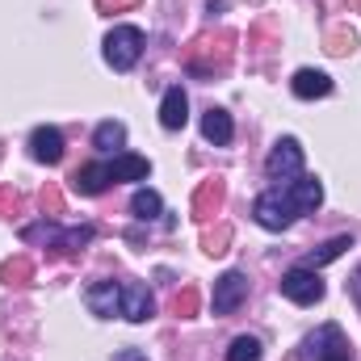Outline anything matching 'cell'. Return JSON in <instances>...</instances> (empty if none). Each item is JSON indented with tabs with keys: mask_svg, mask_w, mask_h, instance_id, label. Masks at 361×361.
I'll use <instances>...</instances> for the list:
<instances>
[{
	"mask_svg": "<svg viewBox=\"0 0 361 361\" xmlns=\"http://www.w3.org/2000/svg\"><path fill=\"white\" fill-rule=\"evenodd\" d=\"M143 55V30L139 25H114L105 34V63L114 72H130Z\"/></svg>",
	"mask_w": 361,
	"mask_h": 361,
	"instance_id": "obj_1",
	"label": "cell"
},
{
	"mask_svg": "<svg viewBox=\"0 0 361 361\" xmlns=\"http://www.w3.org/2000/svg\"><path fill=\"white\" fill-rule=\"evenodd\" d=\"M252 214H257V223H261L265 231H286V227H294V219H298V210L290 206V197L281 193V185H273V189H265V193L257 197Z\"/></svg>",
	"mask_w": 361,
	"mask_h": 361,
	"instance_id": "obj_2",
	"label": "cell"
},
{
	"mask_svg": "<svg viewBox=\"0 0 361 361\" xmlns=\"http://www.w3.org/2000/svg\"><path fill=\"white\" fill-rule=\"evenodd\" d=\"M281 294H286L290 302H298V307H315V302L324 298V281H319L315 269L294 265V269L281 273Z\"/></svg>",
	"mask_w": 361,
	"mask_h": 361,
	"instance_id": "obj_3",
	"label": "cell"
},
{
	"mask_svg": "<svg viewBox=\"0 0 361 361\" xmlns=\"http://www.w3.org/2000/svg\"><path fill=\"white\" fill-rule=\"evenodd\" d=\"M307 361H353V349L345 345V336H341V328L336 324H324L311 341H307Z\"/></svg>",
	"mask_w": 361,
	"mask_h": 361,
	"instance_id": "obj_4",
	"label": "cell"
},
{
	"mask_svg": "<svg viewBox=\"0 0 361 361\" xmlns=\"http://www.w3.org/2000/svg\"><path fill=\"white\" fill-rule=\"evenodd\" d=\"M265 173L273 180H294L302 177V147H298V139H277L269 152V160H265Z\"/></svg>",
	"mask_w": 361,
	"mask_h": 361,
	"instance_id": "obj_5",
	"label": "cell"
},
{
	"mask_svg": "<svg viewBox=\"0 0 361 361\" xmlns=\"http://www.w3.org/2000/svg\"><path fill=\"white\" fill-rule=\"evenodd\" d=\"M244 298H248V277H244L240 269H231V273H223V277L214 281L210 307H214V315H231V311L244 307Z\"/></svg>",
	"mask_w": 361,
	"mask_h": 361,
	"instance_id": "obj_6",
	"label": "cell"
},
{
	"mask_svg": "<svg viewBox=\"0 0 361 361\" xmlns=\"http://www.w3.org/2000/svg\"><path fill=\"white\" fill-rule=\"evenodd\" d=\"M281 193L290 197V206L298 210V214H315L319 210V202H324V185L315 177H294L281 185Z\"/></svg>",
	"mask_w": 361,
	"mask_h": 361,
	"instance_id": "obj_7",
	"label": "cell"
},
{
	"mask_svg": "<svg viewBox=\"0 0 361 361\" xmlns=\"http://www.w3.org/2000/svg\"><path fill=\"white\" fill-rule=\"evenodd\" d=\"M85 302H89L92 315L114 319V315H122V286L118 281H92L85 290Z\"/></svg>",
	"mask_w": 361,
	"mask_h": 361,
	"instance_id": "obj_8",
	"label": "cell"
},
{
	"mask_svg": "<svg viewBox=\"0 0 361 361\" xmlns=\"http://www.w3.org/2000/svg\"><path fill=\"white\" fill-rule=\"evenodd\" d=\"M152 311H156V302H152L147 286H143V281H122V315H126L130 324H147Z\"/></svg>",
	"mask_w": 361,
	"mask_h": 361,
	"instance_id": "obj_9",
	"label": "cell"
},
{
	"mask_svg": "<svg viewBox=\"0 0 361 361\" xmlns=\"http://www.w3.org/2000/svg\"><path fill=\"white\" fill-rule=\"evenodd\" d=\"M30 156H34L38 164H59V160H63V135H59L55 126H38V130L30 135Z\"/></svg>",
	"mask_w": 361,
	"mask_h": 361,
	"instance_id": "obj_10",
	"label": "cell"
},
{
	"mask_svg": "<svg viewBox=\"0 0 361 361\" xmlns=\"http://www.w3.org/2000/svg\"><path fill=\"white\" fill-rule=\"evenodd\" d=\"M202 135H206V143H214V147H227V143L235 139L231 114H227V109H219V105H210V109L202 114Z\"/></svg>",
	"mask_w": 361,
	"mask_h": 361,
	"instance_id": "obj_11",
	"label": "cell"
},
{
	"mask_svg": "<svg viewBox=\"0 0 361 361\" xmlns=\"http://www.w3.org/2000/svg\"><path fill=\"white\" fill-rule=\"evenodd\" d=\"M185 122H189V97H185L180 85H173L164 92V101H160V126L164 130H180Z\"/></svg>",
	"mask_w": 361,
	"mask_h": 361,
	"instance_id": "obj_12",
	"label": "cell"
},
{
	"mask_svg": "<svg viewBox=\"0 0 361 361\" xmlns=\"http://www.w3.org/2000/svg\"><path fill=\"white\" fill-rule=\"evenodd\" d=\"M72 189H76V193H85V197L105 193V189H109V164L92 160V164H85V169H76V173H72Z\"/></svg>",
	"mask_w": 361,
	"mask_h": 361,
	"instance_id": "obj_13",
	"label": "cell"
},
{
	"mask_svg": "<svg viewBox=\"0 0 361 361\" xmlns=\"http://www.w3.org/2000/svg\"><path fill=\"white\" fill-rule=\"evenodd\" d=\"M290 89H294V97H302V101H315V97H328L332 92V76L328 72H315V68H302V72H294Z\"/></svg>",
	"mask_w": 361,
	"mask_h": 361,
	"instance_id": "obj_14",
	"label": "cell"
},
{
	"mask_svg": "<svg viewBox=\"0 0 361 361\" xmlns=\"http://www.w3.org/2000/svg\"><path fill=\"white\" fill-rule=\"evenodd\" d=\"M152 173V164L143 160V156H135V152H118L114 160H109V180L118 185V180H147Z\"/></svg>",
	"mask_w": 361,
	"mask_h": 361,
	"instance_id": "obj_15",
	"label": "cell"
},
{
	"mask_svg": "<svg viewBox=\"0 0 361 361\" xmlns=\"http://www.w3.org/2000/svg\"><path fill=\"white\" fill-rule=\"evenodd\" d=\"M219 206H223V180H206L193 193V219H210V214H219Z\"/></svg>",
	"mask_w": 361,
	"mask_h": 361,
	"instance_id": "obj_16",
	"label": "cell"
},
{
	"mask_svg": "<svg viewBox=\"0 0 361 361\" xmlns=\"http://www.w3.org/2000/svg\"><path fill=\"white\" fill-rule=\"evenodd\" d=\"M130 214H135V219H143V223L160 219V214H164L160 193H156V189H135V197H130Z\"/></svg>",
	"mask_w": 361,
	"mask_h": 361,
	"instance_id": "obj_17",
	"label": "cell"
},
{
	"mask_svg": "<svg viewBox=\"0 0 361 361\" xmlns=\"http://www.w3.org/2000/svg\"><path fill=\"white\" fill-rule=\"evenodd\" d=\"M92 143H97L101 152H114V147H122V143H126V126L109 118V122H101V126L92 130Z\"/></svg>",
	"mask_w": 361,
	"mask_h": 361,
	"instance_id": "obj_18",
	"label": "cell"
},
{
	"mask_svg": "<svg viewBox=\"0 0 361 361\" xmlns=\"http://www.w3.org/2000/svg\"><path fill=\"white\" fill-rule=\"evenodd\" d=\"M345 248H353V240H349V235H336V240H328L324 248H315V252L307 257V269H319V265H328V261L345 257Z\"/></svg>",
	"mask_w": 361,
	"mask_h": 361,
	"instance_id": "obj_19",
	"label": "cell"
},
{
	"mask_svg": "<svg viewBox=\"0 0 361 361\" xmlns=\"http://www.w3.org/2000/svg\"><path fill=\"white\" fill-rule=\"evenodd\" d=\"M261 341L257 336H235L231 341V349H227V361H261Z\"/></svg>",
	"mask_w": 361,
	"mask_h": 361,
	"instance_id": "obj_20",
	"label": "cell"
},
{
	"mask_svg": "<svg viewBox=\"0 0 361 361\" xmlns=\"http://www.w3.org/2000/svg\"><path fill=\"white\" fill-rule=\"evenodd\" d=\"M30 273H34V265H30L25 257H17V261H4V265H0V281H8V286H21Z\"/></svg>",
	"mask_w": 361,
	"mask_h": 361,
	"instance_id": "obj_21",
	"label": "cell"
},
{
	"mask_svg": "<svg viewBox=\"0 0 361 361\" xmlns=\"http://www.w3.org/2000/svg\"><path fill=\"white\" fill-rule=\"evenodd\" d=\"M173 311H177V315H193V311H197V290H193V286H189L185 294H177V302H173Z\"/></svg>",
	"mask_w": 361,
	"mask_h": 361,
	"instance_id": "obj_22",
	"label": "cell"
},
{
	"mask_svg": "<svg viewBox=\"0 0 361 361\" xmlns=\"http://www.w3.org/2000/svg\"><path fill=\"white\" fill-rule=\"evenodd\" d=\"M227 235H231L227 227H219V235H206V252H214V257H219V252H227V248H223V244H227Z\"/></svg>",
	"mask_w": 361,
	"mask_h": 361,
	"instance_id": "obj_23",
	"label": "cell"
},
{
	"mask_svg": "<svg viewBox=\"0 0 361 361\" xmlns=\"http://www.w3.org/2000/svg\"><path fill=\"white\" fill-rule=\"evenodd\" d=\"M139 0H97V8L101 13H109V8H135Z\"/></svg>",
	"mask_w": 361,
	"mask_h": 361,
	"instance_id": "obj_24",
	"label": "cell"
},
{
	"mask_svg": "<svg viewBox=\"0 0 361 361\" xmlns=\"http://www.w3.org/2000/svg\"><path fill=\"white\" fill-rule=\"evenodd\" d=\"M42 206H47L51 214H59V193H55V189H47V193H42Z\"/></svg>",
	"mask_w": 361,
	"mask_h": 361,
	"instance_id": "obj_25",
	"label": "cell"
},
{
	"mask_svg": "<svg viewBox=\"0 0 361 361\" xmlns=\"http://www.w3.org/2000/svg\"><path fill=\"white\" fill-rule=\"evenodd\" d=\"M349 294H353V298H357V307H361V269L353 273V277H349Z\"/></svg>",
	"mask_w": 361,
	"mask_h": 361,
	"instance_id": "obj_26",
	"label": "cell"
}]
</instances>
